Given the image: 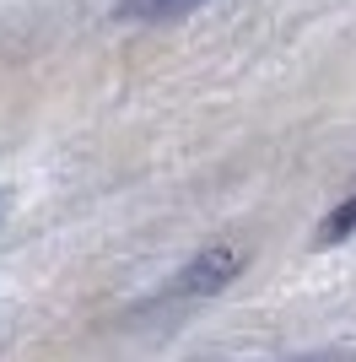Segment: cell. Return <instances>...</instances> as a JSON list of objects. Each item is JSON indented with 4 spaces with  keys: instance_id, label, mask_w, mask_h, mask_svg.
I'll return each mask as SVG.
<instances>
[{
    "instance_id": "cell-3",
    "label": "cell",
    "mask_w": 356,
    "mask_h": 362,
    "mask_svg": "<svg viewBox=\"0 0 356 362\" xmlns=\"http://www.w3.org/2000/svg\"><path fill=\"white\" fill-rule=\"evenodd\" d=\"M351 233H356V189H351V195H345L340 206L324 216V222H319V243L329 249V243H345Z\"/></svg>"
},
{
    "instance_id": "cell-1",
    "label": "cell",
    "mask_w": 356,
    "mask_h": 362,
    "mask_svg": "<svg viewBox=\"0 0 356 362\" xmlns=\"http://www.w3.org/2000/svg\"><path fill=\"white\" fill-rule=\"evenodd\" d=\"M243 265H249V249H243V243H210V249H200V255L167 281L162 298L167 303H178V298H216L222 287L237 281Z\"/></svg>"
},
{
    "instance_id": "cell-2",
    "label": "cell",
    "mask_w": 356,
    "mask_h": 362,
    "mask_svg": "<svg viewBox=\"0 0 356 362\" xmlns=\"http://www.w3.org/2000/svg\"><path fill=\"white\" fill-rule=\"evenodd\" d=\"M200 6L206 0H114V22H178Z\"/></svg>"
},
{
    "instance_id": "cell-4",
    "label": "cell",
    "mask_w": 356,
    "mask_h": 362,
    "mask_svg": "<svg viewBox=\"0 0 356 362\" xmlns=\"http://www.w3.org/2000/svg\"><path fill=\"white\" fill-rule=\"evenodd\" d=\"M275 362H356V351H308V357H275Z\"/></svg>"
},
{
    "instance_id": "cell-5",
    "label": "cell",
    "mask_w": 356,
    "mask_h": 362,
    "mask_svg": "<svg viewBox=\"0 0 356 362\" xmlns=\"http://www.w3.org/2000/svg\"><path fill=\"white\" fill-rule=\"evenodd\" d=\"M0 216H6V189H0Z\"/></svg>"
}]
</instances>
